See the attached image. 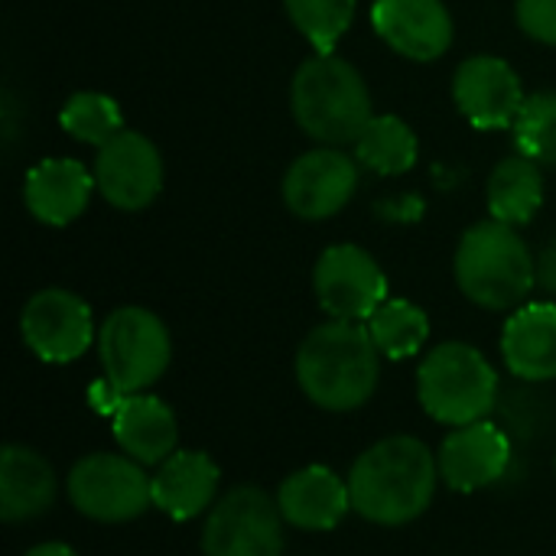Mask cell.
Returning <instances> with one entry per match:
<instances>
[{
	"label": "cell",
	"mask_w": 556,
	"mask_h": 556,
	"mask_svg": "<svg viewBox=\"0 0 556 556\" xmlns=\"http://www.w3.org/2000/svg\"><path fill=\"white\" fill-rule=\"evenodd\" d=\"M440 463L417 437H388L365 450L349 472L352 511L381 528L417 521L437 495Z\"/></svg>",
	"instance_id": "cell-1"
},
{
	"label": "cell",
	"mask_w": 556,
	"mask_h": 556,
	"mask_svg": "<svg viewBox=\"0 0 556 556\" xmlns=\"http://www.w3.org/2000/svg\"><path fill=\"white\" fill-rule=\"evenodd\" d=\"M378 378L381 352L365 323L329 319L316 326L296 352V381L303 394L329 414L365 407Z\"/></svg>",
	"instance_id": "cell-2"
},
{
	"label": "cell",
	"mask_w": 556,
	"mask_h": 556,
	"mask_svg": "<svg viewBox=\"0 0 556 556\" xmlns=\"http://www.w3.org/2000/svg\"><path fill=\"white\" fill-rule=\"evenodd\" d=\"M290 104L303 134L326 147L355 143L375 117L362 72L332 52H316L296 68Z\"/></svg>",
	"instance_id": "cell-3"
},
{
	"label": "cell",
	"mask_w": 556,
	"mask_h": 556,
	"mask_svg": "<svg viewBox=\"0 0 556 556\" xmlns=\"http://www.w3.org/2000/svg\"><path fill=\"white\" fill-rule=\"evenodd\" d=\"M453 270L463 296L492 313L525 306V300L538 287L531 248L525 244L518 228L495 218L472 225L459 238Z\"/></svg>",
	"instance_id": "cell-4"
},
{
	"label": "cell",
	"mask_w": 556,
	"mask_h": 556,
	"mask_svg": "<svg viewBox=\"0 0 556 556\" xmlns=\"http://www.w3.org/2000/svg\"><path fill=\"white\" fill-rule=\"evenodd\" d=\"M417 397L437 424L469 427L495 410L498 375L476 345L443 342L417 368Z\"/></svg>",
	"instance_id": "cell-5"
},
{
	"label": "cell",
	"mask_w": 556,
	"mask_h": 556,
	"mask_svg": "<svg viewBox=\"0 0 556 556\" xmlns=\"http://www.w3.org/2000/svg\"><path fill=\"white\" fill-rule=\"evenodd\" d=\"M98 355L104 381L117 394H143L169 368V329L143 306H121L98 329Z\"/></svg>",
	"instance_id": "cell-6"
},
{
	"label": "cell",
	"mask_w": 556,
	"mask_h": 556,
	"mask_svg": "<svg viewBox=\"0 0 556 556\" xmlns=\"http://www.w3.org/2000/svg\"><path fill=\"white\" fill-rule=\"evenodd\" d=\"M68 502L101 525H124L153 508V479L130 456L91 453L68 472Z\"/></svg>",
	"instance_id": "cell-7"
},
{
	"label": "cell",
	"mask_w": 556,
	"mask_h": 556,
	"mask_svg": "<svg viewBox=\"0 0 556 556\" xmlns=\"http://www.w3.org/2000/svg\"><path fill=\"white\" fill-rule=\"evenodd\" d=\"M283 515L277 498L257 485L231 489L218 498L202 528L205 556H283Z\"/></svg>",
	"instance_id": "cell-8"
},
{
	"label": "cell",
	"mask_w": 556,
	"mask_h": 556,
	"mask_svg": "<svg viewBox=\"0 0 556 556\" xmlns=\"http://www.w3.org/2000/svg\"><path fill=\"white\" fill-rule=\"evenodd\" d=\"M313 290L329 319L368 323L388 300V277L381 264L358 244H332L319 254Z\"/></svg>",
	"instance_id": "cell-9"
},
{
	"label": "cell",
	"mask_w": 556,
	"mask_h": 556,
	"mask_svg": "<svg viewBox=\"0 0 556 556\" xmlns=\"http://www.w3.org/2000/svg\"><path fill=\"white\" fill-rule=\"evenodd\" d=\"M20 332L29 352L49 365H68L98 342L91 306L62 287H46L26 300Z\"/></svg>",
	"instance_id": "cell-10"
},
{
	"label": "cell",
	"mask_w": 556,
	"mask_h": 556,
	"mask_svg": "<svg viewBox=\"0 0 556 556\" xmlns=\"http://www.w3.org/2000/svg\"><path fill=\"white\" fill-rule=\"evenodd\" d=\"M91 173L101 199L117 212H140L163 189V156L140 130H121L114 140L98 147Z\"/></svg>",
	"instance_id": "cell-11"
},
{
	"label": "cell",
	"mask_w": 556,
	"mask_h": 556,
	"mask_svg": "<svg viewBox=\"0 0 556 556\" xmlns=\"http://www.w3.org/2000/svg\"><path fill=\"white\" fill-rule=\"evenodd\" d=\"M358 189V163L339 147L296 156L283 176V202L296 218L323 222L339 215Z\"/></svg>",
	"instance_id": "cell-12"
},
{
	"label": "cell",
	"mask_w": 556,
	"mask_h": 556,
	"mask_svg": "<svg viewBox=\"0 0 556 556\" xmlns=\"http://www.w3.org/2000/svg\"><path fill=\"white\" fill-rule=\"evenodd\" d=\"M453 101L476 130H505L515 127L528 94L505 59L472 55L453 75Z\"/></svg>",
	"instance_id": "cell-13"
},
{
	"label": "cell",
	"mask_w": 556,
	"mask_h": 556,
	"mask_svg": "<svg viewBox=\"0 0 556 556\" xmlns=\"http://www.w3.org/2000/svg\"><path fill=\"white\" fill-rule=\"evenodd\" d=\"M440 479L453 492H482L495 482L505 479L511 466V443L505 430H498L489 420L469 424V427H453V433L443 440L440 453Z\"/></svg>",
	"instance_id": "cell-14"
},
{
	"label": "cell",
	"mask_w": 556,
	"mask_h": 556,
	"mask_svg": "<svg viewBox=\"0 0 556 556\" xmlns=\"http://www.w3.org/2000/svg\"><path fill=\"white\" fill-rule=\"evenodd\" d=\"M371 26L414 62H433L453 46V16L443 0H375Z\"/></svg>",
	"instance_id": "cell-15"
},
{
	"label": "cell",
	"mask_w": 556,
	"mask_h": 556,
	"mask_svg": "<svg viewBox=\"0 0 556 556\" xmlns=\"http://www.w3.org/2000/svg\"><path fill=\"white\" fill-rule=\"evenodd\" d=\"M277 505L283 521L296 531H332L352 511L349 479H339L329 466H306L280 482Z\"/></svg>",
	"instance_id": "cell-16"
},
{
	"label": "cell",
	"mask_w": 556,
	"mask_h": 556,
	"mask_svg": "<svg viewBox=\"0 0 556 556\" xmlns=\"http://www.w3.org/2000/svg\"><path fill=\"white\" fill-rule=\"evenodd\" d=\"M94 189H98L94 173L88 166H81L78 160L52 156V160L36 163L26 173L23 199L36 222L49 228H62V225H72L88 208V199Z\"/></svg>",
	"instance_id": "cell-17"
},
{
	"label": "cell",
	"mask_w": 556,
	"mask_h": 556,
	"mask_svg": "<svg viewBox=\"0 0 556 556\" xmlns=\"http://www.w3.org/2000/svg\"><path fill=\"white\" fill-rule=\"evenodd\" d=\"M222 469L208 453L176 450L153 476V508L173 521H192L215 505Z\"/></svg>",
	"instance_id": "cell-18"
},
{
	"label": "cell",
	"mask_w": 556,
	"mask_h": 556,
	"mask_svg": "<svg viewBox=\"0 0 556 556\" xmlns=\"http://www.w3.org/2000/svg\"><path fill=\"white\" fill-rule=\"evenodd\" d=\"M114 440L124 456L140 466H160L176 453L179 424L176 414L153 394H124L111 414Z\"/></svg>",
	"instance_id": "cell-19"
},
{
	"label": "cell",
	"mask_w": 556,
	"mask_h": 556,
	"mask_svg": "<svg viewBox=\"0 0 556 556\" xmlns=\"http://www.w3.org/2000/svg\"><path fill=\"white\" fill-rule=\"evenodd\" d=\"M502 358L521 381L556 378V303H525L502 329Z\"/></svg>",
	"instance_id": "cell-20"
},
{
	"label": "cell",
	"mask_w": 556,
	"mask_h": 556,
	"mask_svg": "<svg viewBox=\"0 0 556 556\" xmlns=\"http://www.w3.org/2000/svg\"><path fill=\"white\" fill-rule=\"evenodd\" d=\"M55 469L29 446L10 443L0 456V518L23 525L46 515L55 502Z\"/></svg>",
	"instance_id": "cell-21"
},
{
	"label": "cell",
	"mask_w": 556,
	"mask_h": 556,
	"mask_svg": "<svg viewBox=\"0 0 556 556\" xmlns=\"http://www.w3.org/2000/svg\"><path fill=\"white\" fill-rule=\"evenodd\" d=\"M485 199H489V212L495 222H505L511 228L534 222V215L544 205V173L541 163H534L531 156L518 153L502 160L485 186Z\"/></svg>",
	"instance_id": "cell-22"
},
{
	"label": "cell",
	"mask_w": 556,
	"mask_h": 556,
	"mask_svg": "<svg viewBox=\"0 0 556 556\" xmlns=\"http://www.w3.org/2000/svg\"><path fill=\"white\" fill-rule=\"evenodd\" d=\"M417 134L397 114H375L355 140V160L378 176H404L417 166Z\"/></svg>",
	"instance_id": "cell-23"
},
{
	"label": "cell",
	"mask_w": 556,
	"mask_h": 556,
	"mask_svg": "<svg viewBox=\"0 0 556 556\" xmlns=\"http://www.w3.org/2000/svg\"><path fill=\"white\" fill-rule=\"evenodd\" d=\"M378 352L391 362H404V358H414L427 339H430V319L427 313L410 303V300H401V296H388L375 313L371 319L365 323Z\"/></svg>",
	"instance_id": "cell-24"
},
{
	"label": "cell",
	"mask_w": 556,
	"mask_h": 556,
	"mask_svg": "<svg viewBox=\"0 0 556 556\" xmlns=\"http://www.w3.org/2000/svg\"><path fill=\"white\" fill-rule=\"evenodd\" d=\"M59 124L72 140L88 143V147H104L108 140H114L124 130V114H121V108H117V101L111 94L75 91L62 104Z\"/></svg>",
	"instance_id": "cell-25"
},
{
	"label": "cell",
	"mask_w": 556,
	"mask_h": 556,
	"mask_svg": "<svg viewBox=\"0 0 556 556\" xmlns=\"http://www.w3.org/2000/svg\"><path fill=\"white\" fill-rule=\"evenodd\" d=\"M283 7L290 23L319 52H332L355 20V0H283Z\"/></svg>",
	"instance_id": "cell-26"
},
{
	"label": "cell",
	"mask_w": 556,
	"mask_h": 556,
	"mask_svg": "<svg viewBox=\"0 0 556 556\" xmlns=\"http://www.w3.org/2000/svg\"><path fill=\"white\" fill-rule=\"evenodd\" d=\"M511 130L518 153L531 156L541 166H556V91L528 94Z\"/></svg>",
	"instance_id": "cell-27"
},
{
	"label": "cell",
	"mask_w": 556,
	"mask_h": 556,
	"mask_svg": "<svg viewBox=\"0 0 556 556\" xmlns=\"http://www.w3.org/2000/svg\"><path fill=\"white\" fill-rule=\"evenodd\" d=\"M515 13H518V26L531 39L556 46V0H518Z\"/></svg>",
	"instance_id": "cell-28"
},
{
	"label": "cell",
	"mask_w": 556,
	"mask_h": 556,
	"mask_svg": "<svg viewBox=\"0 0 556 556\" xmlns=\"http://www.w3.org/2000/svg\"><path fill=\"white\" fill-rule=\"evenodd\" d=\"M534 270H538V287L556 296V238L534 254Z\"/></svg>",
	"instance_id": "cell-29"
},
{
	"label": "cell",
	"mask_w": 556,
	"mask_h": 556,
	"mask_svg": "<svg viewBox=\"0 0 556 556\" xmlns=\"http://www.w3.org/2000/svg\"><path fill=\"white\" fill-rule=\"evenodd\" d=\"M23 556H78L72 547H65V544H39V547H33V551H26Z\"/></svg>",
	"instance_id": "cell-30"
}]
</instances>
